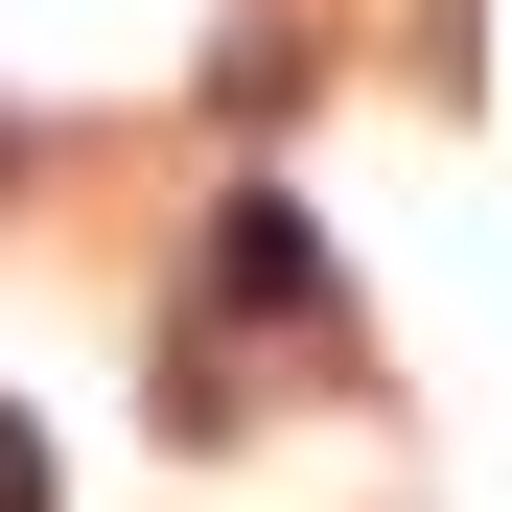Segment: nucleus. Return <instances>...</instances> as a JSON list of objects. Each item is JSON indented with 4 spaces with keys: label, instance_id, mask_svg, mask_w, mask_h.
<instances>
[{
    "label": "nucleus",
    "instance_id": "2",
    "mask_svg": "<svg viewBox=\"0 0 512 512\" xmlns=\"http://www.w3.org/2000/svg\"><path fill=\"white\" fill-rule=\"evenodd\" d=\"M0 512H47V443H24V419H0Z\"/></svg>",
    "mask_w": 512,
    "mask_h": 512
},
{
    "label": "nucleus",
    "instance_id": "1",
    "mask_svg": "<svg viewBox=\"0 0 512 512\" xmlns=\"http://www.w3.org/2000/svg\"><path fill=\"white\" fill-rule=\"evenodd\" d=\"M210 303H280V326L326 303V256H303V210H280V187H233V233H210Z\"/></svg>",
    "mask_w": 512,
    "mask_h": 512
}]
</instances>
